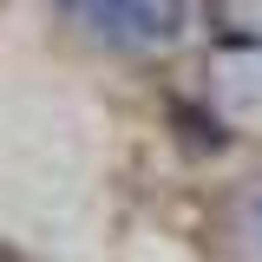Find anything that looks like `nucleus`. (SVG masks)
I'll use <instances>...</instances> for the list:
<instances>
[{
  "label": "nucleus",
  "mask_w": 262,
  "mask_h": 262,
  "mask_svg": "<svg viewBox=\"0 0 262 262\" xmlns=\"http://www.w3.org/2000/svg\"><path fill=\"white\" fill-rule=\"evenodd\" d=\"M66 20L118 53H151L184 33V0H59Z\"/></svg>",
  "instance_id": "1"
},
{
  "label": "nucleus",
  "mask_w": 262,
  "mask_h": 262,
  "mask_svg": "<svg viewBox=\"0 0 262 262\" xmlns=\"http://www.w3.org/2000/svg\"><path fill=\"white\" fill-rule=\"evenodd\" d=\"M229 249L243 262H262V177L229 196Z\"/></svg>",
  "instance_id": "2"
},
{
  "label": "nucleus",
  "mask_w": 262,
  "mask_h": 262,
  "mask_svg": "<svg viewBox=\"0 0 262 262\" xmlns=\"http://www.w3.org/2000/svg\"><path fill=\"white\" fill-rule=\"evenodd\" d=\"M170 118H177V138H184V151H223L229 131L216 112H203V105H190V98H170Z\"/></svg>",
  "instance_id": "3"
},
{
  "label": "nucleus",
  "mask_w": 262,
  "mask_h": 262,
  "mask_svg": "<svg viewBox=\"0 0 262 262\" xmlns=\"http://www.w3.org/2000/svg\"><path fill=\"white\" fill-rule=\"evenodd\" d=\"M0 262H27V256H20V249H13V243H0Z\"/></svg>",
  "instance_id": "4"
}]
</instances>
